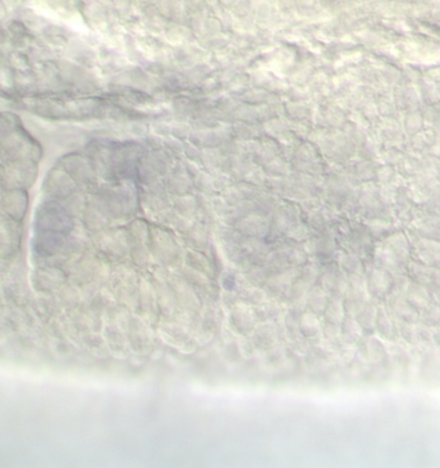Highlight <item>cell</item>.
<instances>
[{
  "instance_id": "6da1fadb",
  "label": "cell",
  "mask_w": 440,
  "mask_h": 468,
  "mask_svg": "<svg viewBox=\"0 0 440 468\" xmlns=\"http://www.w3.org/2000/svg\"><path fill=\"white\" fill-rule=\"evenodd\" d=\"M366 277L368 292L373 298L378 299L388 296L392 288V283H394V279L391 277V272L380 267H374L366 271Z\"/></svg>"
},
{
  "instance_id": "4fadbf2b",
  "label": "cell",
  "mask_w": 440,
  "mask_h": 468,
  "mask_svg": "<svg viewBox=\"0 0 440 468\" xmlns=\"http://www.w3.org/2000/svg\"><path fill=\"white\" fill-rule=\"evenodd\" d=\"M399 333L402 334L404 339H406V342L410 343H414L417 341V330L416 328L413 327L412 323H404V321H400L399 323Z\"/></svg>"
},
{
  "instance_id": "30bf717a",
  "label": "cell",
  "mask_w": 440,
  "mask_h": 468,
  "mask_svg": "<svg viewBox=\"0 0 440 468\" xmlns=\"http://www.w3.org/2000/svg\"><path fill=\"white\" fill-rule=\"evenodd\" d=\"M420 320L428 327H439L440 325V307L434 305H428L422 308L420 312Z\"/></svg>"
},
{
  "instance_id": "9a60e30c",
  "label": "cell",
  "mask_w": 440,
  "mask_h": 468,
  "mask_svg": "<svg viewBox=\"0 0 440 468\" xmlns=\"http://www.w3.org/2000/svg\"><path fill=\"white\" fill-rule=\"evenodd\" d=\"M432 342L436 346H440V329H436L432 332Z\"/></svg>"
},
{
  "instance_id": "5bb4252c",
  "label": "cell",
  "mask_w": 440,
  "mask_h": 468,
  "mask_svg": "<svg viewBox=\"0 0 440 468\" xmlns=\"http://www.w3.org/2000/svg\"><path fill=\"white\" fill-rule=\"evenodd\" d=\"M302 324H304V327H305L304 329L308 330V334H311V336H312V334H316L319 330L323 329V328H322V324L319 323V320L315 317L314 314L306 315V317H304V323ZM305 330H304V332H305Z\"/></svg>"
},
{
  "instance_id": "7a4b0ae2",
  "label": "cell",
  "mask_w": 440,
  "mask_h": 468,
  "mask_svg": "<svg viewBox=\"0 0 440 468\" xmlns=\"http://www.w3.org/2000/svg\"><path fill=\"white\" fill-rule=\"evenodd\" d=\"M388 311L391 316L396 320L404 323H416L420 319L418 310H416L408 301L406 296L390 293L388 296Z\"/></svg>"
},
{
  "instance_id": "8fae6325",
  "label": "cell",
  "mask_w": 440,
  "mask_h": 468,
  "mask_svg": "<svg viewBox=\"0 0 440 468\" xmlns=\"http://www.w3.org/2000/svg\"><path fill=\"white\" fill-rule=\"evenodd\" d=\"M341 267L348 274H363V265L356 257H345L342 259Z\"/></svg>"
},
{
  "instance_id": "ba28073f",
  "label": "cell",
  "mask_w": 440,
  "mask_h": 468,
  "mask_svg": "<svg viewBox=\"0 0 440 468\" xmlns=\"http://www.w3.org/2000/svg\"><path fill=\"white\" fill-rule=\"evenodd\" d=\"M378 314V307L376 306L374 301H368L364 305V307L360 310L359 314L356 315V320L362 325V328L366 330L372 332L376 328V319Z\"/></svg>"
},
{
  "instance_id": "3957f363",
  "label": "cell",
  "mask_w": 440,
  "mask_h": 468,
  "mask_svg": "<svg viewBox=\"0 0 440 468\" xmlns=\"http://www.w3.org/2000/svg\"><path fill=\"white\" fill-rule=\"evenodd\" d=\"M320 287H323L326 292L345 294L348 288L346 272L341 268L328 267L326 271H322L320 275Z\"/></svg>"
},
{
  "instance_id": "277c9868",
  "label": "cell",
  "mask_w": 440,
  "mask_h": 468,
  "mask_svg": "<svg viewBox=\"0 0 440 468\" xmlns=\"http://www.w3.org/2000/svg\"><path fill=\"white\" fill-rule=\"evenodd\" d=\"M324 317L326 321L341 325L342 321L345 320V297L342 293H332L328 299L326 307L324 310Z\"/></svg>"
},
{
  "instance_id": "9c48e42d",
  "label": "cell",
  "mask_w": 440,
  "mask_h": 468,
  "mask_svg": "<svg viewBox=\"0 0 440 468\" xmlns=\"http://www.w3.org/2000/svg\"><path fill=\"white\" fill-rule=\"evenodd\" d=\"M330 296L326 290L323 287H315L311 290L310 296H308V306H310L311 311L314 314H322L324 312L328 303Z\"/></svg>"
},
{
  "instance_id": "5b68a950",
  "label": "cell",
  "mask_w": 440,
  "mask_h": 468,
  "mask_svg": "<svg viewBox=\"0 0 440 468\" xmlns=\"http://www.w3.org/2000/svg\"><path fill=\"white\" fill-rule=\"evenodd\" d=\"M406 298L416 310L421 311L422 308L428 307L430 305L432 297H431V293L428 288L414 281V283L410 284V288L406 293Z\"/></svg>"
},
{
  "instance_id": "52a82bcc",
  "label": "cell",
  "mask_w": 440,
  "mask_h": 468,
  "mask_svg": "<svg viewBox=\"0 0 440 468\" xmlns=\"http://www.w3.org/2000/svg\"><path fill=\"white\" fill-rule=\"evenodd\" d=\"M376 329L384 338L394 339L395 333H396L394 321L391 319L390 312L385 307H378V314L376 319Z\"/></svg>"
},
{
  "instance_id": "8992f818",
  "label": "cell",
  "mask_w": 440,
  "mask_h": 468,
  "mask_svg": "<svg viewBox=\"0 0 440 468\" xmlns=\"http://www.w3.org/2000/svg\"><path fill=\"white\" fill-rule=\"evenodd\" d=\"M363 328L354 316H346L345 320L341 324L342 338L345 339V342L348 345L359 342L362 336H363Z\"/></svg>"
},
{
  "instance_id": "7c38bea8",
  "label": "cell",
  "mask_w": 440,
  "mask_h": 468,
  "mask_svg": "<svg viewBox=\"0 0 440 468\" xmlns=\"http://www.w3.org/2000/svg\"><path fill=\"white\" fill-rule=\"evenodd\" d=\"M323 336L324 339L328 341V342H336V341L342 336L341 325L326 321V324H324L323 327Z\"/></svg>"
}]
</instances>
